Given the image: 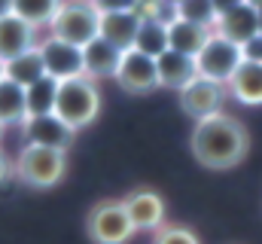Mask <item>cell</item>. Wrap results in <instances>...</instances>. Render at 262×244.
I'll return each mask as SVG.
<instances>
[{
	"instance_id": "cell-10",
	"label": "cell",
	"mask_w": 262,
	"mask_h": 244,
	"mask_svg": "<svg viewBox=\"0 0 262 244\" xmlns=\"http://www.w3.org/2000/svg\"><path fill=\"white\" fill-rule=\"evenodd\" d=\"M40 55H43V67H46V76L64 83L73 76H85V67H82V49L79 46H70L58 37H46L40 40Z\"/></svg>"
},
{
	"instance_id": "cell-31",
	"label": "cell",
	"mask_w": 262,
	"mask_h": 244,
	"mask_svg": "<svg viewBox=\"0 0 262 244\" xmlns=\"http://www.w3.org/2000/svg\"><path fill=\"white\" fill-rule=\"evenodd\" d=\"M247 3H250L253 9H259V12H262V0H247Z\"/></svg>"
},
{
	"instance_id": "cell-12",
	"label": "cell",
	"mask_w": 262,
	"mask_h": 244,
	"mask_svg": "<svg viewBox=\"0 0 262 244\" xmlns=\"http://www.w3.org/2000/svg\"><path fill=\"white\" fill-rule=\"evenodd\" d=\"M34 46H40L34 25H28L25 18H18L12 12L0 18V61L3 64L25 55V52H31Z\"/></svg>"
},
{
	"instance_id": "cell-3",
	"label": "cell",
	"mask_w": 262,
	"mask_h": 244,
	"mask_svg": "<svg viewBox=\"0 0 262 244\" xmlns=\"http://www.w3.org/2000/svg\"><path fill=\"white\" fill-rule=\"evenodd\" d=\"M101 113V89L89 76H73L58 83V98H55V116L64 119L73 131L89 128Z\"/></svg>"
},
{
	"instance_id": "cell-33",
	"label": "cell",
	"mask_w": 262,
	"mask_h": 244,
	"mask_svg": "<svg viewBox=\"0 0 262 244\" xmlns=\"http://www.w3.org/2000/svg\"><path fill=\"white\" fill-rule=\"evenodd\" d=\"M0 137H3V125H0Z\"/></svg>"
},
{
	"instance_id": "cell-14",
	"label": "cell",
	"mask_w": 262,
	"mask_h": 244,
	"mask_svg": "<svg viewBox=\"0 0 262 244\" xmlns=\"http://www.w3.org/2000/svg\"><path fill=\"white\" fill-rule=\"evenodd\" d=\"M122 61V49H116L113 43H107L104 37L92 40L89 46H82V67L89 79H113Z\"/></svg>"
},
{
	"instance_id": "cell-9",
	"label": "cell",
	"mask_w": 262,
	"mask_h": 244,
	"mask_svg": "<svg viewBox=\"0 0 262 244\" xmlns=\"http://www.w3.org/2000/svg\"><path fill=\"white\" fill-rule=\"evenodd\" d=\"M122 205L128 211L131 223L137 232H156L168 223V208H165V198L149 189V186H137L131 189L128 195H122Z\"/></svg>"
},
{
	"instance_id": "cell-6",
	"label": "cell",
	"mask_w": 262,
	"mask_h": 244,
	"mask_svg": "<svg viewBox=\"0 0 262 244\" xmlns=\"http://www.w3.org/2000/svg\"><path fill=\"white\" fill-rule=\"evenodd\" d=\"M244 64V52L238 43L220 37L216 31L210 34V40L204 43V49L195 55V67H198V76L204 79H213V83H223L229 86V79L235 76V70Z\"/></svg>"
},
{
	"instance_id": "cell-30",
	"label": "cell",
	"mask_w": 262,
	"mask_h": 244,
	"mask_svg": "<svg viewBox=\"0 0 262 244\" xmlns=\"http://www.w3.org/2000/svg\"><path fill=\"white\" fill-rule=\"evenodd\" d=\"M12 12V0H0V18Z\"/></svg>"
},
{
	"instance_id": "cell-21",
	"label": "cell",
	"mask_w": 262,
	"mask_h": 244,
	"mask_svg": "<svg viewBox=\"0 0 262 244\" xmlns=\"http://www.w3.org/2000/svg\"><path fill=\"white\" fill-rule=\"evenodd\" d=\"M134 49L149 55V58H159L162 52H168V25L165 22H152V18H140V31H137V40H134Z\"/></svg>"
},
{
	"instance_id": "cell-26",
	"label": "cell",
	"mask_w": 262,
	"mask_h": 244,
	"mask_svg": "<svg viewBox=\"0 0 262 244\" xmlns=\"http://www.w3.org/2000/svg\"><path fill=\"white\" fill-rule=\"evenodd\" d=\"M101 15H107V12H131V9H137V3L140 0H89Z\"/></svg>"
},
{
	"instance_id": "cell-15",
	"label": "cell",
	"mask_w": 262,
	"mask_h": 244,
	"mask_svg": "<svg viewBox=\"0 0 262 244\" xmlns=\"http://www.w3.org/2000/svg\"><path fill=\"white\" fill-rule=\"evenodd\" d=\"M156 67H159V86H162V89H174V92L186 89V86L198 76L195 58H189V55H183V52H174V49L162 52V55L156 58Z\"/></svg>"
},
{
	"instance_id": "cell-7",
	"label": "cell",
	"mask_w": 262,
	"mask_h": 244,
	"mask_svg": "<svg viewBox=\"0 0 262 244\" xmlns=\"http://www.w3.org/2000/svg\"><path fill=\"white\" fill-rule=\"evenodd\" d=\"M177 95H180V110L198 122V119H207V116L223 113V104L229 98V86L213 83V79H204V76H195Z\"/></svg>"
},
{
	"instance_id": "cell-11",
	"label": "cell",
	"mask_w": 262,
	"mask_h": 244,
	"mask_svg": "<svg viewBox=\"0 0 262 244\" xmlns=\"http://www.w3.org/2000/svg\"><path fill=\"white\" fill-rule=\"evenodd\" d=\"M21 137H25V144H37V147L64 150L67 153L76 131L64 119H58L55 113H46V116H28L21 122Z\"/></svg>"
},
{
	"instance_id": "cell-18",
	"label": "cell",
	"mask_w": 262,
	"mask_h": 244,
	"mask_svg": "<svg viewBox=\"0 0 262 244\" xmlns=\"http://www.w3.org/2000/svg\"><path fill=\"white\" fill-rule=\"evenodd\" d=\"M229 95L247 107H259L262 104V64L244 61L235 76L229 79Z\"/></svg>"
},
{
	"instance_id": "cell-25",
	"label": "cell",
	"mask_w": 262,
	"mask_h": 244,
	"mask_svg": "<svg viewBox=\"0 0 262 244\" xmlns=\"http://www.w3.org/2000/svg\"><path fill=\"white\" fill-rule=\"evenodd\" d=\"M149 244H201V241H198V235L189 226H183V223H165L162 229L152 232V241Z\"/></svg>"
},
{
	"instance_id": "cell-2",
	"label": "cell",
	"mask_w": 262,
	"mask_h": 244,
	"mask_svg": "<svg viewBox=\"0 0 262 244\" xmlns=\"http://www.w3.org/2000/svg\"><path fill=\"white\" fill-rule=\"evenodd\" d=\"M67 174V153L37 144H25L12 162V177L31 189H52Z\"/></svg>"
},
{
	"instance_id": "cell-16",
	"label": "cell",
	"mask_w": 262,
	"mask_h": 244,
	"mask_svg": "<svg viewBox=\"0 0 262 244\" xmlns=\"http://www.w3.org/2000/svg\"><path fill=\"white\" fill-rule=\"evenodd\" d=\"M137 31H140V15L134 9L131 12H107V15H101V37L107 43H113L116 49H122V52L134 49Z\"/></svg>"
},
{
	"instance_id": "cell-5",
	"label": "cell",
	"mask_w": 262,
	"mask_h": 244,
	"mask_svg": "<svg viewBox=\"0 0 262 244\" xmlns=\"http://www.w3.org/2000/svg\"><path fill=\"white\" fill-rule=\"evenodd\" d=\"M85 235L95 244H128L137 235V229L122 198H101L85 217Z\"/></svg>"
},
{
	"instance_id": "cell-23",
	"label": "cell",
	"mask_w": 262,
	"mask_h": 244,
	"mask_svg": "<svg viewBox=\"0 0 262 244\" xmlns=\"http://www.w3.org/2000/svg\"><path fill=\"white\" fill-rule=\"evenodd\" d=\"M61 3L64 0H12V15L25 18L34 28H49Z\"/></svg>"
},
{
	"instance_id": "cell-27",
	"label": "cell",
	"mask_w": 262,
	"mask_h": 244,
	"mask_svg": "<svg viewBox=\"0 0 262 244\" xmlns=\"http://www.w3.org/2000/svg\"><path fill=\"white\" fill-rule=\"evenodd\" d=\"M241 52H244V61H253V64H262V31L256 37H250L244 46H241Z\"/></svg>"
},
{
	"instance_id": "cell-19",
	"label": "cell",
	"mask_w": 262,
	"mask_h": 244,
	"mask_svg": "<svg viewBox=\"0 0 262 244\" xmlns=\"http://www.w3.org/2000/svg\"><path fill=\"white\" fill-rule=\"evenodd\" d=\"M28 119V95L9 76L0 79V125H21Z\"/></svg>"
},
{
	"instance_id": "cell-29",
	"label": "cell",
	"mask_w": 262,
	"mask_h": 244,
	"mask_svg": "<svg viewBox=\"0 0 262 244\" xmlns=\"http://www.w3.org/2000/svg\"><path fill=\"white\" fill-rule=\"evenodd\" d=\"M9 177H12V162H9V156L0 150V186L9 180Z\"/></svg>"
},
{
	"instance_id": "cell-32",
	"label": "cell",
	"mask_w": 262,
	"mask_h": 244,
	"mask_svg": "<svg viewBox=\"0 0 262 244\" xmlns=\"http://www.w3.org/2000/svg\"><path fill=\"white\" fill-rule=\"evenodd\" d=\"M3 76H6V73H3V61H0V79H3Z\"/></svg>"
},
{
	"instance_id": "cell-4",
	"label": "cell",
	"mask_w": 262,
	"mask_h": 244,
	"mask_svg": "<svg viewBox=\"0 0 262 244\" xmlns=\"http://www.w3.org/2000/svg\"><path fill=\"white\" fill-rule=\"evenodd\" d=\"M49 37H58L70 46H89L101 37V12L89 0H64L49 22Z\"/></svg>"
},
{
	"instance_id": "cell-22",
	"label": "cell",
	"mask_w": 262,
	"mask_h": 244,
	"mask_svg": "<svg viewBox=\"0 0 262 244\" xmlns=\"http://www.w3.org/2000/svg\"><path fill=\"white\" fill-rule=\"evenodd\" d=\"M25 95H28V116H46V113H55L58 79L43 76V79H37L34 86H28Z\"/></svg>"
},
{
	"instance_id": "cell-1",
	"label": "cell",
	"mask_w": 262,
	"mask_h": 244,
	"mask_svg": "<svg viewBox=\"0 0 262 244\" xmlns=\"http://www.w3.org/2000/svg\"><path fill=\"white\" fill-rule=\"evenodd\" d=\"M189 150H192L198 165H204L210 171H229L247 159L250 134L241 119H235L229 113H216V116L195 122L192 137H189Z\"/></svg>"
},
{
	"instance_id": "cell-24",
	"label": "cell",
	"mask_w": 262,
	"mask_h": 244,
	"mask_svg": "<svg viewBox=\"0 0 262 244\" xmlns=\"http://www.w3.org/2000/svg\"><path fill=\"white\" fill-rule=\"evenodd\" d=\"M177 18L192 22V25H204V28H213L216 25L213 0H177Z\"/></svg>"
},
{
	"instance_id": "cell-8",
	"label": "cell",
	"mask_w": 262,
	"mask_h": 244,
	"mask_svg": "<svg viewBox=\"0 0 262 244\" xmlns=\"http://www.w3.org/2000/svg\"><path fill=\"white\" fill-rule=\"evenodd\" d=\"M113 79H116L119 89L128 92V95H149V92L162 89V86H159V67H156V58H149V55H143V52H137V49L122 52L119 70H116Z\"/></svg>"
},
{
	"instance_id": "cell-28",
	"label": "cell",
	"mask_w": 262,
	"mask_h": 244,
	"mask_svg": "<svg viewBox=\"0 0 262 244\" xmlns=\"http://www.w3.org/2000/svg\"><path fill=\"white\" fill-rule=\"evenodd\" d=\"M241 3H247V0H213L216 18H220V15H226V12H232V9H235V6H241Z\"/></svg>"
},
{
	"instance_id": "cell-17",
	"label": "cell",
	"mask_w": 262,
	"mask_h": 244,
	"mask_svg": "<svg viewBox=\"0 0 262 244\" xmlns=\"http://www.w3.org/2000/svg\"><path fill=\"white\" fill-rule=\"evenodd\" d=\"M210 34H213V28H204V25H192V22L174 18V22L168 25V49L195 58L198 52L204 49V43L210 40Z\"/></svg>"
},
{
	"instance_id": "cell-20",
	"label": "cell",
	"mask_w": 262,
	"mask_h": 244,
	"mask_svg": "<svg viewBox=\"0 0 262 244\" xmlns=\"http://www.w3.org/2000/svg\"><path fill=\"white\" fill-rule=\"evenodd\" d=\"M3 73H6L12 83H18L21 89H28V86H34L37 79H43V76H46V67H43L40 46H34L31 52H25V55H18V58L6 61V64H3Z\"/></svg>"
},
{
	"instance_id": "cell-34",
	"label": "cell",
	"mask_w": 262,
	"mask_h": 244,
	"mask_svg": "<svg viewBox=\"0 0 262 244\" xmlns=\"http://www.w3.org/2000/svg\"><path fill=\"white\" fill-rule=\"evenodd\" d=\"M171 3H177V0H171Z\"/></svg>"
},
{
	"instance_id": "cell-13",
	"label": "cell",
	"mask_w": 262,
	"mask_h": 244,
	"mask_svg": "<svg viewBox=\"0 0 262 244\" xmlns=\"http://www.w3.org/2000/svg\"><path fill=\"white\" fill-rule=\"evenodd\" d=\"M213 31H216L220 37H226V40L244 46L250 37L259 34V9H253L250 3H241V6H235L232 12L220 15L216 25H213Z\"/></svg>"
}]
</instances>
